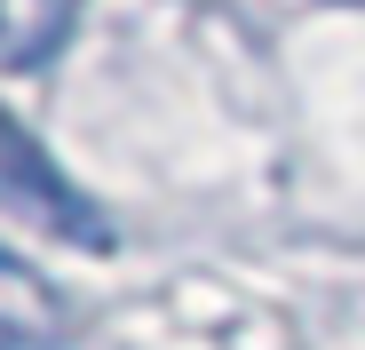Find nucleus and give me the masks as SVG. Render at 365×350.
Here are the masks:
<instances>
[{"label": "nucleus", "mask_w": 365, "mask_h": 350, "mask_svg": "<svg viewBox=\"0 0 365 350\" xmlns=\"http://www.w3.org/2000/svg\"><path fill=\"white\" fill-rule=\"evenodd\" d=\"M0 207L16 223H32L40 239H64V247H111V223L96 215V199L72 184L64 167L48 159V144L16 120L9 104H0Z\"/></svg>", "instance_id": "obj_1"}, {"label": "nucleus", "mask_w": 365, "mask_h": 350, "mask_svg": "<svg viewBox=\"0 0 365 350\" xmlns=\"http://www.w3.org/2000/svg\"><path fill=\"white\" fill-rule=\"evenodd\" d=\"M80 0H0V64L9 72H40L56 64V48L72 40Z\"/></svg>", "instance_id": "obj_2"}, {"label": "nucleus", "mask_w": 365, "mask_h": 350, "mask_svg": "<svg viewBox=\"0 0 365 350\" xmlns=\"http://www.w3.org/2000/svg\"><path fill=\"white\" fill-rule=\"evenodd\" d=\"M0 319L24 326L32 342H48V326H56V295H48L24 263H0Z\"/></svg>", "instance_id": "obj_3"}, {"label": "nucleus", "mask_w": 365, "mask_h": 350, "mask_svg": "<svg viewBox=\"0 0 365 350\" xmlns=\"http://www.w3.org/2000/svg\"><path fill=\"white\" fill-rule=\"evenodd\" d=\"M0 350H40V342H32L24 326H9V319H0Z\"/></svg>", "instance_id": "obj_4"}]
</instances>
